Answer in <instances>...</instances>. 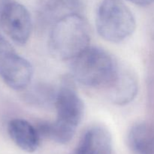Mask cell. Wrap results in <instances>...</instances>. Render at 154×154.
I'll return each mask as SVG.
<instances>
[{"label": "cell", "instance_id": "1", "mask_svg": "<svg viewBox=\"0 0 154 154\" xmlns=\"http://www.w3.org/2000/svg\"><path fill=\"white\" fill-rule=\"evenodd\" d=\"M57 118L54 122L38 125L41 138H49L58 144L69 142L75 135L84 114V104L70 78L63 80L57 90L55 102Z\"/></svg>", "mask_w": 154, "mask_h": 154}, {"label": "cell", "instance_id": "2", "mask_svg": "<svg viewBox=\"0 0 154 154\" xmlns=\"http://www.w3.org/2000/svg\"><path fill=\"white\" fill-rule=\"evenodd\" d=\"M88 24L79 13L69 14L53 24L48 48L59 60H72L90 47Z\"/></svg>", "mask_w": 154, "mask_h": 154}, {"label": "cell", "instance_id": "3", "mask_svg": "<svg viewBox=\"0 0 154 154\" xmlns=\"http://www.w3.org/2000/svg\"><path fill=\"white\" fill-rule=\"evenodd\" d=\"M120 66L112 56L97 47H89L72 60V77L93 88L108 89L115 79Z\"/></svg>", "mask_w": 154, "mask_h": 154}, {"label": "cell", "instance_id": "4", "mask_svg": "<svg viewBox=\"0 0 154 154\" xmlns=\"http://www.w3.org/2000/svg\"><path fill=\"white\" fill-rule=\"evenodd\" d=\"M96 26L105 41L120 43L133 34L136 20L132 11L121 0H103L96 12Z\"/></svg>", "mask_w": 154, "mask_h": 154}, {"label": "cell", "instance_id": "5", "mask_svg": "<svg viewBox=\"0 0 154 154\" xmlns=\"http://www.w3.org/2000/svg\"><path fill=\"white\" fill-rule=\"evenodd\" d=\"M32 76L31 63L0 34V78L5 84L12 90L22 91L29 86Z\"/></svg>", "mask_w": 154, "mask_h": 154}, {"label": "cell", "instance_id": "6", "mask_svg": "<svg viewBox=\"0 0 154 154\" xmlns=\"http://www.w3.org/2000/svg\"><path fill=\"white\" fill-rule=\"evenodd\" d=\"M0 24L5 32L19 45H24L32 31V20L26 8L16 2H6L0 10Z\"/></svg>", "mask_w": 154, "mask_h": 154}, {"label": "cell", "instance_id": "7", "mask_svg": "<svg viewBox=\"0 0 154 154\" xmlns=\"http://www.w3.org/2000/svg\"><path fill=\"white\" fill-rule=\"evenodd\" d=\"M107 90L112 103L121 106L127 105L132 102L138 93L136 76L129 69L120 66L115 79Z\"/></svg>", "mask_w": 154, "mask_h": 154}, {"label": "cell", "instance_id": "8", "mask_svg": "<svg viewBox=\"0 0 154 154\" xmlns=\"http://www.w3.org/2000/svg\"><path fill=\"white\" fill-rule=\"evenodd\" d=\"M112 137L102 126L87 129L77 145L75 154H112Z\"/></svg>", "mask_w": 154, "mask_h": 154}, {"label": "cell", "instance_id": "9", "mask_svg": "<svg viewBox=\"0 0 154 154\" xmlns=\"http://www.w3.org/2000/svg\"><path fill=\"white\" fill-rule=\"evenodd\" d=\"M8 133L19 148L34 153L38 148L41 136L37 128L23 119H13L8 124Z\"/></svg>", "mask_w": 154, "mask_h": 154}, {"label": "cell", "instance_id": "10", "mask_svg": "<svg viewBox=\"0 0 154 154\" xmlns=\"http://www.w3.org/2000/svg\"><path fill=\"white\" fill-rule=\"evenodd\" d=\"M83 6L84 0H40L38 17L42 22L53 25L66 15L79 13Z\"/></svg>", "mask_w": 154, "mask_h": 154}, {"label": "cell", "instance_id": "11", "mask_svg": "<svg viewBox=\"0 0 154 154\" xmlns=\"http://www.w3.org/2000/svg\"><path fill=\"white\" fill-rule=\"evenodd\" d=\"M127 145L132 154H154V128L146 123L134 124L128 132Z\"/></svg>", "mask_w": 154, "mask_h": 154}, {"label": "cell", "instance_id": "12", "mask_svg": "<svg viewBox=\"0 0 154 154\" xmlns=\"http://www.w3.org/2000/svg\"><path fill=\"white\" fill-rule=\"evenodd\" d=\"M57 90L45 84H38L29 89L26 93V100L38 106H47L55 102Z\"/></svg>", "mask_w": 154, "mask_h": 154}, {"label": "cell", "instance_id": "13", "mask_svg": "<svg viewBox=\"0 0 154 154\" xmlns=\"http://www.w3.org/2000/svg\"><path fill=\"white\" fill-rule=\"evenodd\" d=\"M128 1L140 6H147L154 3V0H128Z\"/></svg>", "mask_w": 154, "mask_h": 154}]
</instances>
